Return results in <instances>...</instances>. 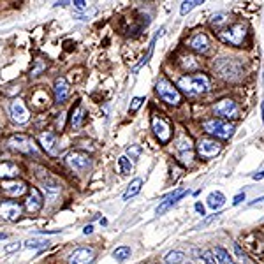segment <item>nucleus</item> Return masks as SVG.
I'll list each match as a JSON object with an SVG mask.
<instances>
[{"instance_id": "7c9ffc66", "label": "nucleus", "mask_w": 264, "mask_h": 264, "mask_svg": "<svg viewBox=\"0 0 264 264\" xmlns=\"http://www.w3.org/2000/svg\"><path fill=\"white\" fill-rule=\"evenodd\" d=\"M46 67H48L46 60H43V58H37V60H34V67L30 69V76H32V78L39 76L43 70H46Z\"/></svg>"}, {"instance_id": "0eeeda50", "label": "nucleus", "mask_w": 264, "mask_h": 264, "mask_svg": "<svg viewBox=\"0 0 264 264\" xmlns=\"http://www.w3.org/2000/svg\"><path fill=\"white\" fill-rule=\"evenodd\" d=\"M9 148L16 150L20 154H26V155H35L37 154V146H35L34 139L25 134H14L11 139H9Z\"/></svg>"}, {"instance_id": "473e14b6", "label": "nucleus", "mask_w": 264, "mask_h": 264, "mask_svg": "<svg viewBox=\"0 0 264 264\" xmlns=\"http://www.w3.org/2000/svg\"><path fill=\"white\" fill-rule=\"evenodd\" d=\"M32 102H35V106H37V108H41V104H44V102H46V104H48V93L44 92V90H35L34 92V95H32Z\"/></svg>"}, {"instance_id": "1a4fd4ad", "label": "nucleus", "mask_w": 264, "mask_h": 264, "mask_svg": "<svg viewBox=\"0 0 264 264\" xmlns=\"http://www.w3.org/2000/svg\"><path fill=\"white\" fill-rule=\"evenodd\" d=\"M28 190L25 181L16 180V178H9V180L2 181V192L7 196V198H20Z\"/></svg>"}, {"instance_id": "ddd939ff", "label": "nucleus", "mask_w": 264, "mask_h": 264, "mask_svg": "<svg viewBox=\"0 0 264 264\" xmlns=\"http://www.w3.org/2000/svg\"><path fill=\"white\" fill-rule=\"evenodd\" d=\"M93 261H95V252L92 248H88V246L76 248L69 255V264H92Z\"/></svg>"}, {"instance_id": "4468645a", "label": "nucleus", "mask_w": 264, "mask_h": 264, "mask_svg": "<svg viewBox=\"0 0 264 264\" xmlns=\"http://www.w3.org/2000/svg\"><path fill=\"white\" fill-rule=\"evenodd\" d=\"M39 143L44 148V152L49 155H58L60 152V145H58V137L55 132H43L39 136Z\"/></svg>"}, {"instance_id": "bb28decb", "label": "nucleus", "mask_w": 264, "mask_h": 264, "mask_svg": "<svg viewBox=\"0 0 264 264\" xmlns=\"http://www.w3.org/2000/svg\"><path fill=\"white\" fill-rule=\"evenodd\" d=\"M185 259V254L180 250H173V252H167L166 257H164V263L166 264H181Z\"/></svg>"}, {"instance_id": "20e7f679", "label": "nucleus", "mask_w": 264, "mask_h": 264, "mask_svg": "<svg viewBox=\"0 0 264 264\" xmlns=\"http://www.w3.org/2000/svg\"><path fill=\"white\" fill-rule=\"evenodd\" d=\"M155 90H157L158 97H160L164 102H167V104H171V106L180 104L181 95H180V92H178V88L173 87L167 79H164V78L158 79L157 85H155Z\"/></svg>"}, {"instance_id": "a878e982", "label": "nucleus", "mask_w": 264, "mask_h": 264, "mask_svg": "<svg viewBox=\"0 0 264 264\" xmlns=\"http://www.w3.org/2000/svg\"><path fill=\"white\" fill-rule=\"evenodd\" d=\"M132 250L129 248V246H116L113 250V259L116 261V263H123V261H127L129 257H131Z\"/></svg>"}, {"instance_id": "8fccbe9b", "label": "nucleus", "mask_w": 264, "mask_h": 264, "mask_svg": "<svg viewBox=\"0 0 264 264\" xmlns=\"http://www.w3.org/2000/svg\"><path fill=\"white\" fill-rule=\"evenodd\" d=\"M263 201H264V196H261V198H257L255 201H252L250 204H257V202H263Z\"/></svg>"}, {"instance_id": "603ef678", "label": "nucleus", "mask_w": 264, "mask_h": 264, "mask_svg": "<svg viewBox=\"0 0 264 264\" xmlns=\"http://www.w3.org/2000/svg\"><path fill=\"white\" fill-rule=\"evenodd\" d=\"M263 120H264V102H263Z\"/></svg>"}, {"instance_id": "2eb2a0df", "label": "nucleus", "mask_w": 264, "mask_h": 264, "mask_svg": "<svg viewBox=\"0 0 264 264\" xmlns=\"http://www.w3.org/2000/svg\"><path fill=\"white\" fill-rule=\"evenodd\" d=\"M41 173H37V176H39L41 183H43V189L46 190V192L49 194V196H57L58 192H60V181L55 178V176H51L48 171H44V169H39Z\"/></svg>"}, {"instance_id": "dca6fc26", "label": "nucleus", "mask_w": 264, "mask_h": 264, "mask_svg": "<svg viewBox=\"0 0 264 264\" xmlns=\"http://www.w3.org/2000/svg\"><path fill=\"white\" fill-rule=\"evenodd\" d=\"M44 206V199L41 196V192L37 189H30L28 192V198L25 201V210L30 213V215H35V213H39Z\"/></svg>"}, {"instance_id": "c756f323", "label": "nucleus", "mask_w": 264, "mask_h": 264, "mask_svg": "<svg viewBox=\"0 0 264 264\" xmlns=\"http://www.w3.org/2000/svg\"><path fill=\"white\" fill-rule=\"evenodd\" d=\"M204 0H183V4H181L180 7V14L181 16H185L187 13H190L194 7H198L199 4H202Z\"/></svg>"}, {"instance_id": "412c9836", "label": "nucleus", "mask_w": 264, "mask_h": 264, "mask_svg": "<svg viewBox=\"0 0 264 264\" xmlns=\"http://www.w3.org/2000/svg\"><path fill=\"white\" fill-rule=\"evenodd\" d=\"M20 175V167L13 162H2L0 164V178L9 180V178H16Z\"/></svg>"}, {"instance_id": "6ab92c4d", "label": "nucleus", "mask_w": 264, "mask_h": 264, "mask_svg": "<svg viewBox=\"0 0 264 264\" xmlns=\"http://www.w3.org/2000/svg\"><path fill=\"white\" fill-rule=\"evenodd\" d=\"M53 92H55V102L64 104L69 97V83L66 81V78H57L55 85H53Z\"/></svg>"}, {"instance_id": "5fc2aeb1", "label": "nucleus", "mask_w": 264, "mask_h": 264, "mask_svg": "<svg viewBox=\"0 0 264 264\" xmlns=\"http://www.w3.org/2000/svg\"><path fill=\"white\" fill-rule=\"evenodd\" d=\"M164 264H166V263H164Z\"/></svg>"}, {"instance_id": "f257e3e1", "label": "nucleus", "mask_w": 264, "mask_h": 264, "mask_svg": "<svg viewBox=\"0 0 264 264\" xmlns=\"http://www.w3.org/2000/svg\"><path fill=\"white\" fill-rule=\"evenodd\" d=\"M178 87L183 90L187 95H201L210 90V79L204 74L185 76L178 81Z\"/></svg>"}, {"instance_id": "72a5a7b5", "label": "nucleus", "mask_w": 264, "mask_h": 264, "mask_svg": "<svg viewBox=\"0 0 264 264\" xmlns=\"http://www.w3.org/2000/svg\"><path fill=\"white\" fill-rule=\"evenodd\" d=\"M23 246L25 248H34V250H37V248H44V246H48V240H26V242H23Z\"/></svg>"}, {"instance_id": "b1692460", "label": "nucleus", "mask_w": 264, "mask_h": 264, "mask_svg": "<svg viewBox=\"0 0 264 264\" xmlns=\"http://www.w3.org/2000/svg\"><path fill=\"white\" fill-rule=\"evenodd\" d=\"M85 122V110L83 106H76L74 111H72V116H70V127L79 129Z\"/></svg>"}, {"instance_id": "4be33fe9", "label": "nucleus", "mask_w": 264, "mask_h": 264, "mask_svg": "<svg viewBox=\"0 0 264 264\" xmlns=\"http://www.w3.org/2000/svg\"><path fill=\"white\" fill-rule=\"evenodd\" d=\"M208 206L211 208V210H220V208L224 206V202H225V196L222 192H219V190H217V192H211L210 196H208Z\"/></svg>"}, {"instance_id": "aec40b11", "label": "nucleus", "mask_w": 264, "mask_h": 264, "mask_svg": "<svg viewBox=\"0 0 264 264\" xmlns=\"http://www.w3.org/2000/svg\"><path fill=\"white\" fill-rule=\"evenodd\" d=\"M189 46L198 53H206L210 49V39L206 34H196L192 39L189 41Z\"/></svg>"}, {"instance_id": "393cba45", "label": "nucleus", "mask_w": 264, "mask_h": 264, "mask_svg": "<svg viewBox=\"0 0 264 264\" xmlns=\"http://www.w3.org/2000/svg\"><path fill=\"white\" fill-rule=\"evenodd\" d=\"M213 255H215V259L219 264H236L233 257H231V254L225 250L224 246H217L215 252H213Z\"/></svg>"}, {"instance_id": "f8f14e48", "label": "nucleus", "mask_w": 264, "mask_h": 264, "mask_svg": "<svg viewBox=\"0 0 264 264\" xmlns=\"http://www.w3.org/2000/svg\"><path fill=\"white\" fill-rule=\"evenodd\" d=\"M152 129H154L155 136L158 137V141H162V143H167V141L171 139V125L167 122L166 118L162 116H154L152 118Z\"/></svg>"}, {"instance_id": "c9c22d12", "label": "nucleus", "mask_w": 264, "mask_h": 264, "mask_svg": "<svg viewBox=\"0 0 264 264\" xmlns=\"http://www.w3.org/2000/svg\"><path fill=\"white\" fill-rule=\"evenodd\" d=\"M143 102H145V99H143V97H134V99H132L131 108H129V111H131V113H136V111L141 108V104H143Z\"/></svg>"}, {"instance_id": "a19ab883", "label": "nucleus", "mask_w": 264, "mask_h": 264, "mask_svg": "<svg viewBox=\"0 0 264 264\" xmlns=\"http://www.w3.org/2000/svg\"><path fill=\"white\" fill-rule=\"evenodd\" d=\"M243 201H245V192L238 194L236 198L233 199V204H234V206H238V204H240V202H243Z\"/></svg>"}, {"instance_id": "9b49d317", "label": "nucleus", "mask_w": 264, "mask_h": 264, "mask_svg": "<svg viewBox=\"0 0 264 264\" xmlns=\"http://www.w3.org/2000/svg\"><path fill=\"white\" fill-rule=\"evenodd\" d=\"M213 111H215L217 116H222V118H236L238 113H240L236 102L231 101V99H222V101H219L213 106Z\"/></svg>"}, {"instance_id": "c03bdc74", "label": "nucleus", "mask_w": 264, "mask_h": 264, "mask_svg": "<svg viewBox=\"0 0 264 264\" xmlns=\"http://www.w3.org/2000/svg\"><path fill=\"white\" fill-rule=\"evenodd\" d=\"M72 2H74V5H76V7H79V9H83L85 4H87V0H72Z\"/></svg>"}, {"instance_id": "f3484780", "label": "nucleus", "mask_w": 264, "mask_h": 264, "mask_svg": "<svg viewBox=\"0 0 264 264\" xmlns=\"http://www.w3.org/2000/svg\"><path fill=\"white\" fill-rule=\"evenodd\" d=\"M185 196H187V190H185V189L173 190V192L169 194V196H166V198H164V201L157 206V215H162V213H166L169 208L175 206L176 202L180 201L181 198H185Z\"/></svg>"}, {"instance_id": "6e6552de", "label": "nucleus", "mask_w": 264, "mask_h": 264, "mask_svg": "<svg viewBox=\"0 0 264 264\" xmlns=\"http://www.w3.org/2000/svg\"><path fill=\"white\" fill-rule=\"evenodd\" d=\"M9 114L16 123H26L30 120V111L22 99H13L9 104Z\"/></svg>"}, {"instance_id": "09e8293b", "label": "nucleus", "mask_w": 264, "mask_h": 264, "mask_svg": "<svg viewBox=\"0 0 264 264\" xmlns=\"http://www.w3.org/2000/svg\"><path fill=\"white\" fill-rule=\"evenodd\" d=\"M92 231H93L92 225H87V227L83 229V233H85V234H90V233H92Z\"/></svg>"}, {"instance_id": "58836bf2", "label": "nucleus", "mask_w": 264, "mask_h": 264, "mask_svg": "<svg viewBox=\"0 0 264 264\" xmlns=\"http://www.w3.org/2000/svg\"><path fill=\"white\" fill-rule=\"evenodd\" d=\"M202 261H204V264H219L215 259V255H213V252L211 250H206L204 254H202Z\"/></svg>"}, {"instance_id": "423d86ee", "label": "nucleus", "mask_w": 264, "mask_h": 264, "mask_svg": "<svg viewBox=\"0 0 264 264\" xmlns=\"http://www.w3.org/2000/svg\"><path fill=\"white\" fill-rule=\"evenodd\" d=\"M246 35V26L242 25V23H236V25L229 26L225 30L219 32V39L225 44H233V46H240L243 43Z\"/></svg>"}, {"instance_id": "a211bd4d", "label": "nucleus", "mask_w": 264, "mask_h": 264, "mask_svg": "<svg viewBox=\"0 0 264 264\" xmlns=\"http://www.w3.org/2000/svg\"><path fill=\"white\" fill-rule=\"evenodd\" d=\"M220 150H222V145H220V143H217L215 139H201L198 143L199 155H201V157H204V158L215 157Z\"/></svg>"}, {"instance_id": "49530a36", "label": "nucleus", "mask_w": 264, "mask_h": 264, "mask_svg": "<svg viewBox=\"0 0 264 264\" xmlns=\"http://www.w3.org/2000/svg\"><path fill=\"white\" fill-rule=\"evenodd\" d=\"M252 178H254V180H257V181H259V180H263V178H264V171L257 173V175H254V176H252Z\"/></svg>"}, {"instance_id": "39448f33", "label": "nucleus", "mask_w": 264, "mask_h": 264, "mask_svg": "<svg viewBox=\"0 0 264 264\" xmlns=\"http://www.w3.org/2000/svg\"><path fill=\"white\" fill-rule=\"evenodd\" d=\"M66 164L74 173L81 175V173H87L92 167V158L83 152H69L66 155Z\"/></svg>"}, {"instance_id": "cd10ccee", "label": "nucleus", "mask_w": 264, "mask_h": 264, "mask_svg": "<svg viewBox=\"0 0 264 264\" xmlns=\"http://www.w3.org/2000/svg\"><path fill=\"white\" fill-rule=\"evenodd\" d=\"M155 41H157V35H155V37H154V41H152V44H150L148 53H146L145 57L141 58V62H139V64H137V66H134V67H132V72H134V74H136L137 70H139V69H141V67H143V66H146V64H148V60H150V58H152V55H154V46H155Z\"/></svg>"}, {"instance_id": "2f4dec72", "label": "nucleus", "mask_w": 264, "mask_h": 264, "mask_svg": "<svg viewBox=\"0 0 264 264\" xmlns=\"http://www.w3.org/2000/svg\"><path fill=\"white\" fill-rule=\"evenodd\" d=\"M176 148L180 150L181 154H183V152H190V150H192V141L187 136H180L176 139Z\"/></svg>"}, {"instance_id": "ea45409f", "label": "nucleus", "mask_w": 264, "mask_h": 264, "mask_svg": "<svg viewBox=\"0 0 264 264\" xmlns=\"http://www.w3.org/2000/svg\"><path fill=\"white\" fill-rule=\"evenodd\" d=\"M224 22H225V16H224V14H215V16L211 18L210 23H211L213 26H220Z\"/></svg>"}, {"instance_id": "e433bc0d", "label": "nucleus", "mask_w": 264, "mask_h": 264, "mask_svg": "<svg viewBox=\"0 0 264 264\" xmlns=\"http://www.w3.org/2000/svg\"><path fill=\"white\" fill-rule=\"evenodd\" d=\"M22 246H23L22 242H14V243H11V245H5V246H4V252H5V254H13V252L20 250Z\"/></svg>"}, {"instance_id": "5701e85b", "label": "nucleus", "mask_w": 264, "mask_h": 264, "mask_svg": "<svg viewBox=\"0 0 264 264\" xmlns=\"http://www.w3.org/2000/svg\"><path fill=\"white\" fill-rule=\"evenodd\" d=\"M141 187H143V180L141 178H134L131 181V185L127 187V190H125V194H123V201H129L131 198L137 196L141 192Z\"/></svg>"}, {"instance_id": "864d4df0", "label": "nucleus", "mask_w": 264, "mask_h": 264, "mask_svg": "<svg viewBox=\"0 0 264 264\" xmlns=\"http://www.w3.org/2000/svg\"><path fill=\"white\" fill-rule=\"evenodd\" d=\"M187 264H192V263H187Z\"/></svg>"}, {"instance_id": "79ce46f5", "label": "nucleus", "mask_w": 264, "mask_h": 264, "mask_svg": "<svg viewBox=\"0 0 264 264\" xmlns=\"http://www.w3.org/2000/svg\"><path fill=\"white\" fill-rule=\"evenodd\" d=\"M194 208H196V211H198L199 215H206V211H204V206H202L201 202H196V204H194Z\"/></svg>"}, {"instance_id": "a18cd8bd", "label": "nucleus", "mask_w": 264, "mask_h": 264, "mask_svg": "<svg viewBox=\"0 0 264 264\" xmlns=\"http://www.w3.org/2000/svg\"><path fill=\"white\" fill-rule=\"evenodd\" d=\"M234 250H236L238 257H242V259H243V257H245V255H243V252H242V248H240V245H238V243H236V245H234Z\"/></svg>"}, {"instance_id": "9d476101", "label": "nucleus", "mask_w": 264, "mask_h": 264, "mask_svg": "<svg viewBox=\"0 0 264 264\" xmlns=\"http://www.w3.org/2000/svg\"><path fill=\"white\" fill-rule=\"evenodd\" d=\"M23 213V208L22 204H18L16 201H4L0 204V217L7 222H16L20 220Z\"/></svg>"}, {"instance_id": "f704fd0d", "label": "nucleus", "mask_w": 264, "mask_h": 264, "mask_svg": "<svg viewBox=\"0 0 264 264\" xmlns=\"http://www.w3.org/2000/svg\"><path fill=\"white\" fill-rule=\"evenodd\" d=\"M141 154H143V148L139 145H131L127 148V157H131V160H134V162L139 160Z\"/></svg>"}, {"instance_id": "7ed1b4c3", "label": "nucleus", "mask_w": 264, "mask_h": 264, "mask_svg": "<svg viewBox=\"0 0 264 264\" xmlns=\"http://www.w3.org/2000/svg\"><path fill=\"white\" fill-rule=\"evenodd\" d=\"M202 129L211 134V136L220 137V139H229V137L234 134V125H231L229 122H224V120L213 118V120H206L202 123Z\"/></svg>"}, {"instance_id": "c85d7f7f", "label": "nucleus", "mask_w": 264, "mask_h": 264, "mask_svg": "<svg viewBox=\"0 0 264 264\" xmlns=\"http://www.w3.org/2000/svg\"><path fill=\"white\" fill-rule=\"evenodd\" d=\"M118 167H120V173H122V175H131L132 173L131 158H129L127 155H122V157L118 158Z\"/></svg>"}, {"instance_id": "3c124183", "label": "nucleus", "mask_w": 264, "mask_h": 264, "mask_svg": "<svg viewBox=\"0 0 264 264\" xmlns=\"http://www.w3.org/2000/svg\"><path fill=\"white\" fill-rule=\"evenodd\" d=\"M5 238H7V234H5V233H0V240H5Z\"/></svg>"}, {"instance_id": "37998d69", "label": "nucleus", "mask_w": 264, "mask_h": 264, "mask_svg": "<svg viewBox=\"0 0 264 264\" xmlns=\"http://www.w3.org/2000/svg\"><path fill=\"white\" fill-rule=\"evenodd\" d=\"M67 5H69V0H58L55 7H67Z\"/></svg>"}, {"instance_id": "4c0bfd02", "label": "nucleus", "mask_w": 264, "mask_h": 264, "mask_svg": "<svg viewBox=\"0 0 264 264\" xmlns=\"http://www.w3.org/2000/svg\"><path fill=\"white\" fill-rule=\"evenodd\" d=\"M97 9H90V11H85V13H74V18H78V20H90L92 16H95Z\"/></svg>"}, {"instance_id": "f03ea898", "label": "nucleus", "mask_w": 264, "mask_h": 264, "mask_svg": "<svg viewBox=\"0 0 264 264\" xmlns=\"http://www.w3.org/2000/svg\"><path fill=\"white\" fill-rule=\"evenodd\" d=\"M213 67H215L217 74L225 81H236L243 74L242 62L236 60V58H220Z\"/></svg>"}, {"instance_id": "de8ad7c7", "label": "nucleus", "mask_w": 264, "mask_h": 264, "mask_svg": "<svg viewBox=\"0 0 264 264\" xmlns=\"http://www.w3.org/2000/svg\"><path fill=\"white\" fill-rule=\"evenodd\" d=\"M60 231L58 229H55V231H39V234H58Z\"/></svg>"}]
</instances>
